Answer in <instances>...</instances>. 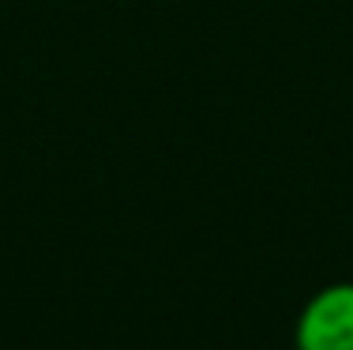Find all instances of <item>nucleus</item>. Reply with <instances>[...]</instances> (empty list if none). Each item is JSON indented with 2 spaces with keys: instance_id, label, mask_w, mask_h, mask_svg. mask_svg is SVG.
Listing matches in <instances>:
<instances>
[{
  "instance_id": "f257e3e1",
  "label": "nucleus",
  "mask_w": 353,
  "mask_h": 350,
  "mask_svg": "<svg viewBox=\"0 0 353 350\" xmlns=\"http://www.w3.org/2000/svg\"><path fill=\"white\" fill-rule=\"evenodd\" d=\"M297 350H353V282H331L297 316Z\"/></svg>"
}]
</instances>
